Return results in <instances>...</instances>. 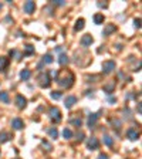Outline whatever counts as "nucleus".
I'll use <instances>...</instances> for the list:
<instances>
[{
	"instance_id": "f257e3e1",
	"label": "nucleus",
	"mask_w": 142,
	"mask_h": 159,
	"mask_svg": "<svg viewBox=\"0 0 142 159\" xmlns=\"http://www.w3.org/2000/svg\"><path fill=\"white\" fill-rule=\"evenodd\" d=\"M114 70H115V61H114V60H108V61H104L103 63V72L104 74H111Z\"/></svg>"
},
{
	"instance_id": "f03ea898",
	"label": "nucleus",
	"mask_w": 142,
	"mask_h": 159,
	"mask_svg": "<svg viewBox=\"0 0 142 159\" xmlns=\"http://www.w3.org/2000/svg\"><path fill=\"white\" fill-rule=\"evenodd\" d=\"M39 80H40V87H43V88H48L50 87V84H51L50 75H48L47 72H41Z\"/></svg>"
},
{
	"instance_id": "7ed1b4c3",
	"label": "nucleus",
	"mask_w": 142,
	"mask_h": 159,
	"mask_svg": "<svg viewBox=\"0 0 142 159\" xmlns=\"http://www.w3.org/2000/svg\"><path fill=\"white\" fill-rule=\"evenodd\" d=\"M50 118L53 122H60L61 121V111L57 108V107H53L50 110Z\"/></svg>"
},
{
	"instance_id": "20e7f679",
	"label": "nucleus",
	"mask_w": 142,
	"mask_h": 159,
	"mask_svg": "<svg viewBox=\"0 0 142 159\" xmlns=\"http://www.w3.org/2000/svg\"><path fill=\"white\" fill-rule=\"evenodd\" d=\"M23 10H24V13H27V14H32V13H34V10H36V3L32 1V0L26 1V3L23 4Z\"/></svg>"
},
{
	"instance_id": "39448f33",
	"label": "nucleus",
	"mask_w": 142,
	"mask_h": 159,
	"mask_svg": "<svg viewBox=\"0 0 142 159\" xmlns=\"http://www.w3.org/2000/svg\"><path fill=\"white\" fill-rule=\"evenodd\" d=\"M72 80H74V77L71 75L70 78H68V77H64V78H57V82H58L61 87L68 88V87H71V85H72Z\"/></svg>"
},
{
	"instance_id": "423d86ee",
	"label": "nucleus",
	"mask_w": 142,
	"mask_h": 159,
	"mask_svg": "<svg viewBox=\"0 0 142 159\" xmlns=\"http://www.w3.org/2000/svg\"><path fill=\"white\" fill-rule=\"evenodd\" d=\"M98 146H100V142H98V139H97L95 136H91V138L87 141V148L88 149L94 151V149H98Z\"/></svg>"
},
{
	"instance_id": "0eeeda50",
	"label": "nucleus",
	"mask_w": 142,
	"mask_h": 159,
	"mask_svg": "<svg viewBox=\"0 0 142 159\" xmlns=\"http://www.w3.org/2000/svg\"><path fill=\"white\" fill-rule=\"evenodd\" d=\"M93 41H94L93 36H91V34H85V36L81 37V46H82V47H88V46L93 44Z\"/></svg>"
},
{
	"instance_id": "6e6552de",
	"label": "nucleus",
	"mask_w": 142,
	"mask_h": 159,
	"mask_svg": "<svg viewBox=\"0 0 142 159\" xmlns=\"http://www.w3.org/2000/svg\"><path fill=\"white\" fill-rule=\"evenodd\" d=\"M16 105H17V108L23 110V108H26V105H27V100H26L23 95H17L16 97Z\"/></svg>"
},
{
	"instance_id": "1a4fd4ad",
	"label": "nucleus",
	"mask_w": 142,
	"mask_h": 159,
	"mask_svg": "<svg viewBox=\"0 0 142 159\" xmlns=\"http://www.w3.org/2000/svg\"><path fill=\"white\" fill-rule=\"evenodd\" d=\"M11 127L14 128V129H23L24 128V122H23V119L22 118H14L13 121H11Z\"/></svg>"
},
{
	"instance_id": "9d476101",
	"label": "nucleus",
	"mask_w": 142,
	"mask_h": 159,
	"mask_svg": "<svg viewBox=\"0 0 142 159\" xmlns=\"http://www.w3.org/2000/svg\"><path fill=\"white\" fill-rule=\"evenodd\" d=\"M75 102H77V97L68 95L67 98H65V104H64V105H65V108H68V110H70V108L74 107V104H75Z\"/></svg>"
},
{
	"instance_id": "9b49d317",
	"label": "nucleus",
	"mask_w": 142,
	"mask_h": 159,
	"mask_svg": "<svg viewBox=\"0 0 142 159\" xmlns=\"http://www.w3.org/2000/svg\"><path fill=\"white\" fill-rule=\"evenodd\" d=\"M101 112H103V111L97 112V114H91V115H90V118H88V127H90V128L95 127V124H97V119H98V117H100V114H101Z\"/></svg>"
},
{
	"instance_id": "f8f14e48",
	"label": "nucleus",
	"mask_w": 142,
	"mask_h": 159,
	"mask_svg": "<svg viewBox=\"0 0 142 159\" xmlns=\"http://www.w3.org/2000/svg\"><path fill=\"white\" fill-rule=\"evenodd\" d=\"M126 136H128L131 141H136V139H139V134L135 131L134 128H131V129L126 131Z\"/></svg>"
},
{
	"instance_id": "ddd939ff",
	"label": "nucleus",
	"mask_w": 142,
	"mask_h": 159,
	"mask_svg": "<svg viewBox=\"0 0 142 159\" xmlns=\"http://www.w3.org/2000/svg\"><path fill=\"white\" fill-rule=\"evenodd\" d=\"M115 30H117V27H115L114 24H107L105 29H104V36H110V34H112Z\"/></svg>"
},
{
	"instance_id": "4468645a",
	"label": "nucleus",
	"mask_w": 142,
	"mask_h": 159,
	"mask_svg": "<svg viewBox=\"0 0 142 159\" xmlns=\"http://www.w3.org/2000/svg\"><path fill=\"white\" fill-rule=\"evenodd\" d=\"M84 26H85V20H84V19H78V20L75 21L74 30H75V32H80V30H82V29H84Z\"/></svg>"
},
{
	"instance_id": "2eb2a0df",
	"label": "nucleus",
	"mask_w": 142,
	"mask_h": 159,
	"mask_svg": "<svg viewBox=\"0 0 142 159\" xmlns=\"http://www.w3.org/2000/svg\"><path fill=\"white\" fill-rule=\"evenodd\" d=\"M30 77H32V71H30V70H27V68L22 70V72H20V78L23 80V81H27Z\"/></svg>"
},
{
	"instance_id": "dca6fc26",
	"label": "nucleus",
	"mask_w": 142,
	"mask_h": 159,
	"mask_svg": "<svg viewBox=\"0 0 142 159\" xmlns=\"http://www.w3.org/2000/svg\"><path fill=\"white\" fill-rule=\"evenodd\" d=\"M104 20H105V17H104L103 13H97V14H94V23L95 24H103Z\"/></svg>"
},
{
	"instance_id": "f3484780",
	"label": "nucleus",
	"mask_w": 142,
	"mask_h": 159,
	"mask_svg": "<svg viewBox=\"0 0 142 159\" xmlns=\"http://www.w3.org/2000/svg\"><path fill=\"white\" fill-rule=\"evenodd\" d=\"M10 138H11V135H10L9 132H0V142H1V143L7 142Z\"/></svg>"
},
{
	"instance_id": "a211bd4d",
	"label": "nucleus",
	"mask_w": 142,
	"mask_h": 159,
	"mask_svg": "<svg viewBox=\"0 0 142 159\" xmlns=\"http://www.w3.org/2000/svg\"><path fill=\"white\" fill-rule=\"evenodd\" d=\"M9 60L6 57H0V71H4V68L7 67Z\"/></svg>"
},
{
	"instance_id": "6ab92c4d",
	"label": "nucleus",
	"mask_w": 142,
	"mask_h": 159,
	"mask_svg": "<svg viewBox=\"0 0 142 159\" xmlns=\"http://www.w3.org/2000/svg\"><path fill=\"white\" fill-rule=\"evenodd\" d=\"M47 132L50 134V136H51L53 139H57V138H58V131H57V128H50V129H47Z\"/></svg>"
},
{
	"instance_id": "aec40b11",
	"label": "nucleus",
	"mask_w": 142,
	"mask_h": 159,
	"mask_svg": "<svg viewBox=\"0 0 142 159\" xmlns=\"http://www.w3.org/2000/svg\"><path fill=\"white\" fill-rule=\"evenodd\" d=\"M33 53H34V47H33L32 44H27L26 48H24V54H26V56H32Z\"/></svg>"
},
{
	"instance_id": "412c9836",
	"label": "nucleus",
	"mask_w": 142,
	"mask_h": 159,
	"mask_svg": "<svg viewBox=\"0 0 142 159\" xmlns=\"http://www.w3.org/2000/svg\"><path fill=\"white\" fill-rule=\"evenodd\" d=\"M72 135H74V134H72V131H71V129H68V128H65V129L63 131V136L65 138V139H71V138H72Z\"/></svg>"
},
{
	"instance_id": "4be33fe9",
	"label": "nucleus",
	"mask_w": 142,
	"mask_h": 159,
	"mask_svg": "<svg viewBox=\"0 0 142 159\" xmlns=\"http://www.w3.org/2000/svg\"><path fill=\"white\" fill-rule=\"evenodd\" d=\"M114 88H115V84L111 82V84H108V85H104V91H105L107 94H111V92L114 91Z\"/></svg>"
},
{
	"instance_id": "5701e85b",
	"label": "nucleus",
	"mask_w": 142,
	"mask_h": 159,
	"mask_svg": "<svg viewBox=\"0 0 142 159\" xmlns=\"http://www.w3.org/2000/svg\"><path fill=\"white\" fill-rule=\"evenodd\" d=\"M0 101H3L4 104H9L10 100H9V94H7V92H4V91H1V92H0Z\"/></svg>"
},
{
	"instance_id": "b1692460",
	"label": "nucleus",
	"mask_w": 142,
	"mask_h": 159,
	"mask_svg": "<svg viewBox=\"0 0 142 159\" xmlns=\"http://www.w3.org/2000/svg\"><path fill=\"white\" fill-rule=\"evenodd\" d=\"M58 63L61 64V65H64V64L68 63V57L65 56V54H61V56L58 57Z\"/></svg>"
},
{
	"instance_id": "393cba45",
	"label": "nucleus",
	"mask_w": 142,
	"mask_h": 159,
	"mask_svg": "<svg viewBox=\"0 0 142 159\" xmlns=\"http://www.w3.org/2000/svg\"><path fill=\"white\" fill-rule=\"evenodd\" d=\"M104 143L107 145V146H112V143H114V141H112V138L108 135L104 136Z\"/></svg>"
},
{
	"instance_id": "a878e982",
	"label": "nucleus",
	"mask_w": 142,
	"mask_h": 159,
	"mask_svg": "<svg viewBox=\"0 0 142 159\" xmlns=\"http://www.w3.org/2000/svg\"><path fill=\"white\" fill-rule=\"evenodd\" d=\"M61 97H63V94H61L60 91H53V92H51V98H53V100H60Z\"/></svg>"
},
{
	"instance_id": "bb28decb",
	"label": "nucleus",
	"mask_w": 142,
	"mask_h": 159,
	"mask_svg": "<svg viewBox=\"0 0 142 159\" xmlns=\"http://www.w3.org/2000/svg\"><path fill=\"white\" fill-rule=\"evenodd\" d=\"M43 61L47 64H51L53 63V57H51V54H46V56L43 57Z\"/></svg>"
},
{
	"instance_id": "cd10ccee",
	"label": "nucleus",
	"mask_w": 142,
	"mask_h": 159,
	"mask_svg": "<svg viewBox=\"0 0 142 159\" xmlns=\"http://www.w3.org/2000/svg\"><path fill=\"white\" fill-rule=\"evenodd\" d=\"M70 124H72V125H75V127H81V124H82V121L81 119H70Z\"/></svg>"
},
{
	"instance_id": "c85d7f7f",
	"label": "nucleus",
	"mask_w": 142,
	"mask_h": 159,
	"mask_svg": "<svg viewBox=\"0 0 142 159\" xmlns=\"http://www.w3.org/2000/svg\"><path fill=\"white\" fill-rule=\"evenodd\" d=\"M115 124V128L117 129H119L121 128V121H118V119H112V125Z\"/></svg>"
},
{
	"instance_id": "c756f323",
	"label": "nucleus",
	"mask_w": 142,
	"mask_h": 159,
	"mask_svg": "<svg viewBox=\"0 0 142 159\" xmlns=\"http://www.w3.org/2000/svg\"><path fill=\"white\" fill-rule=\"evenodd\" d=\"M134 26L136 27V29H139V27H141V19H135V20H134Z\"/></svg>"
},
{
	"instance_id": "7c9ffc66",
	"label": "nucleus",
	"mask_w": 142,
	"mask_h": 159,
	"mask_svg": "<svg viewBox=\"0 0 142 159\" xmlns=\"http://www.w3.org/2000/svg\"><path fill=\"white\" fill-rule=\"evenodd\" d=\"M53 3L57 4V6H64V4H65V1H64V0H54Z\"/></svg>"
},
{
	"instance_id": "2f4dec72",
	"label": "nucleus",
	"mask_w": 142,
	"mask_h": 159,
	"mask_svg": "<svg viewBox=\"0 0 142 159\" xmlns=\"http://www.w3.org/2000/svg\"><path fill=\"white\" fill-rule=\"evenodd\" d=\"M97 159H108V155H107V153H100Z\"/></svg>"
},
{
	"instance_id": "473e14b6",
	"label": "nucleus",
	"mask_w": 142,
	"mask_h": 159,
	"mask_svg": "<svg viewBox=\"0 0 142 159\" xmlns=\"http://www.w3.org/2000/svg\"><path fill=\"white\" fill-rule=\"evenodd\" d=\"M43 145H44V146H46V148H48L47 151H51V145H50V143H48L47 141H43Z\"/></svg>"
},
{
	"instance_id": "72a5a7b5",
	"label": "nucleus",
	"mask_w": 142,
	"mask_h": 159,
	"mask_svg": "<svg viewBox=\"0 0 142 159\" xmlns=\"http://www.w3.org/2000/svg\"><path fill=\"white\" fill-rule=\"evenodd\" d=\"M77 139H78V141H82V139H84V132H78V135H77Z\"/></svg>"
},
{
	"instance_id": "f704fd0d",
	"label": "nucleus",
	"mask_w": 142,
	"mask_h": 159,
	"mask_svg": "<svg viewBox=\"0 0 142 159\" xmlns=\"http://www.w3.org/2000/svg\"><path fill=\"white\" fill-rule=\"evenodd\" d=\"M107 3H98V7H104V9H107Z\"/></svg>"
},
{
	"instance_id": "c9c22d12",
	"label": "nucleus",
	"mask_w": 142,
	"mask_h": 159,
	"mask_svg": "<svg viewBox=\"0 0 142 159\" xmlns=\"http://www.w3.org/2000/svg\"><path fill=\"white\" fill-rule=\"evenodd\" d=\"M1 7H3V4H1V3H0V10H1Z\"/></svg>"
},
{
	"instance_id": "e433bc0d",
	"label": "nucleus",
	"mask_w": 142,
	"mask_h": 159,
	"mask_svg": "<svg viewBox=\"0 0 142 159\" xmlns=\"http://www.w3.org/2000/svg\"><path fill=\"white\" fill-rule=\"evenodd\" d=\"M16 159H19V158H16Z\"/></svg>"
}]
</instances>
